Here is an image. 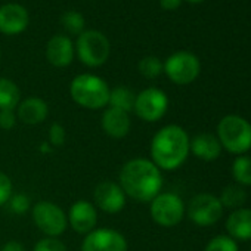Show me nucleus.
Segmentation results:
<instances>
[{
    "label": "nucleus",
    "instance_id": "f257e3e1",
    "mask_svg": "<svg viewBox=\"0 0 251 251\" xmlns=\"http://www.w3.org/2000/svg\"><path fill=\"white\" fill-rule=\"evenodd\" d=\"M118 185L136 202H151L163 189L161 170L148 158L126 161L118 173Z\"/></svg>",
    "mask_w": 251,
    "mask_h": 251
},
{
    "label": "nucleus",
    "instance_id": "f03ea898",
    "mask_svg": "<svg viewBox=\"0 0 251 251\" xmlns=\"http://www.w3.org/2000/svg\"><path fill=\"white\" fill-rule=\"evenodd\" d=\"M189 135L177 124H167L161 127L151 141V161L166 172L179 169L189 155Z\"/></svg>",
    "mask_w": 251,
    "mask_h": 251
},
{
    "label": "nucleus",
    "instance_id": "7ed1b4c3",
    "mask_svg": "<svg viewBox=\"0 0 251 251\" xmlns=\"http://www.w3.org/2000/svg\"><path fill=\"white\" fill-rule=\"evenodd\" d=\"M217 139L227 152L244 155L251 150V123L236 114L225 115L217 124Z\"/></svg>",
    "mask_w": 251,
    "mask_h": 251
},
{
    "label": "nucleus",
    "instance_id": "20e7f679",
    "mask_svg": "<svg viewBox=\"0 0 251 251\" xmlns=\"http://www.w3.org/2000/svg\"><path fill=\"white\" fill-rule=\"evenodd\" d=\"M109 92L106 81L93 74H80L70 84V95L73 100L86 109H102L109 102Z\"/></svg>",
    "mask_w": 251,
    "mask_h": 251
},
{
    "label": "nucleus",
    "instance_id": "39448f33",
    "mask_svg": "<svg viewBox=\"0 0 251 251\" xmlns=\"http://www.w3.org/2000/svg\"><path fill=\"white\" fill-rule=\"evenodd\" d=\"M31 219L45 236H61L68 227L67 213L53 201L42 200L31 207Z\"/></svg>",
    "mask_w": 251,
    "mask_h": 251
},
{
    "label": "nucleus",
    "instance_id": "423d86ee",
    "mask_svg": "<svg viewBox=\"0 0 251 251\" xmlns=\"http://www.w3.org/2000/svg\"><path fill=\"white\" fill-rule=\"evenodd\" d=\"M185 202L175 192H160L150 202L151 219L161 227H173L179 225L185 216Z\"/></svg>",
    "mask_w": 251,
    "mask_h": 251
},
{
    "label": "nucleus",
    "instance_id": "0eeeda50",
    "mask_svg": "<svg viewBox=\"0 0 251 251\" xmlns=\"http://www.w3.org/2000/svg\"><path fill=\"white\" fill-rule=\"evenodd\" d=\"M111 46L108 39L96 30L83 31L77 40V55L87 67H100L109 58Z\"/></svg>",
    "mask_w": 251,
    "mask_h": 251
},
{
    "label": "nucleus",
    "instance_id": "6e6552de",
    "mask_svg": "<svg viewBox=\"0 0 251 251\" xmlns=\"http://www.w3.org/2000/svg\"><path fill=\"white\" fill-rule=\"evenodd\" d=\"M201 71L200 59L188 50H180L167 58L164 62V73L167 77L179 86L191 84L197 80Z\"/></svg>",
    "mask_w": 251,
    "mask_h": 251
},
{
    "label": "nucleus",
    "instance_id": "1a4fd4ad",
    "mask_svg": "<svg viewBox=\"0 0 251 251\" xmlns=\"http://www.w3.org/2000/svg\"><path fill=\"white\" fill-rule=\"evenodd\" d=\"M169 109V98L158 87H148L136 95L135 100V114L147 121L157 123L160 121Z\"/></svg>",
    "mask_w": 251,
    "mask_h": 251
},
{
    "label": "nucleus",
    "instance_id": "9d476101",
    "mask_svg": "<svg viewBox=\"0 0 251 251\" xmlns=\"http://www.w3.org/2000/svg\"><path fill=\"white\" fill-rule=\"evenodd\" d=\"M186 214L197 226H211L220 220L223 214V205L213 194H198L189 201Z\"/></svg>",
    "mask_w": 251,
    "mask_h": 251
},
{
    "label": "nucleus",
    "instance_id": "9b49d317",
    "mask_svg": "<svg viewBox=\"0 0 251 251\" xmlns=\"http://www.w3.org/2000/svg\"><path fill=\"white\" fill-rule=\"evenodd\" d=\"M129 244L126 236L109 227H96L81 242V251H127Z\"/></svg>",
    "mask_w": 251,
    "mask_h": 251
},
{
    "label": "nucleus",
    "instance_id": "f8f14e48",
    "mask_svg": "<svg viewBox=\"0 0 251 251\" xmlns=\"http://www.w3.org/2000/svg\"><path fill=\"white\" fill-rule=\"evenodd\" d=\"M126 201H127V197L117 182L103 180L98 183L93 189L95 207L106 214L120 213L126 207Z\"/></svg>",
    "mask_w": 251,
    "mask_h": 251
},
{
    "label": "nucleus",
    "instance_id": "ddd939ff",
    "mask_svg": "<svg viewBox=\"0 0 251 251\" xmlns=\"http://www.w3.org/2000/svg\"><path fill=\"white\" fill-rule=\"evenodd\" d=\"M67 219H68V226H71L74 232L80 235H87L89 232L96 229L98 208L92 201L78 200L70 207L67 213Z\"/></svg>",
    "mask_w": 251,
    "mask_h": 251
},
{
    "label": "nucleus",
    "instance_id": "4468645a",
    "mask_svg": "<svg viewBox=\"0 0 251 251\" xmlns=\"http://www.w3.org/2000/svg\"><path fill=\"white\" fill-rule=\"evenodd\" d=\"M100 127L106 136L112 139H123L129 135L132 127L130 114L121 109L108 106L103 109L100 117Z\"/></svg>",
    "mask_w": 251,
    "mask_h": 251
},
{
    "label": "nucleus",
    "instance_id": "2eb2a0df",
    "mask_svg": "<svg viewBox=\"0 0 251 251\" xmlns=\"http://www.w3.org/2000/svg\"><path fill=\"white\" fill-rule=\"evenodd\" d=\"M28 25V12L18 3L0 6V31L8 36L23 33Z\"/></svg>",
    "mask_w": 251,
    "mask_h": 251
},
{
    "label": "nucleus",
    "instance_id": "dca6fc26",
    "mask_svg": "<svg viewBox=\"0 0 251 251\" xmlns=\"http://www.w3.org/2000/svg\"><path fill=\"white\" fill-rule=\"evenodd\" d=\"M49 115V106L45 99L37 96H30L21 99L17 106V118L27 126L42 124Z\"/></svg>",
    "mask_w": 251,
    "mask_h": 251
},
{
    "label": "nucleus",
    "instance_id": "f3484780",
    "mask_svg": "<svg viewBox=\"0 0 251 251\" xmlns=\"http://www.w3.org/2000/svg\"><path fill=\"white\" fill-rule=\"evenodd\" d=\"M74 58V48L73 42L67 36H55L48 42L46 46V59L49 64L58 68L68 67Z\"/></svg>",
    "mask_w": 251,
    "mask_h": 251
},
{
    "label": "nucleus",
    "instance_id": "a211bd4d",
    "mask_svg": "<svg viewBox=\"0 0 251 251\" xmlns=\"http://www.w3.org/2000/svg\"><path fill=\"white\" fill-rule=\"evenodd\" d=\"M227 236L235 241H250L251 239V208L233 210L226 219Z\"/></svg>",
    "mask_w": 251,
    "mask_h": 251
},
{
    "label": "nucleus",
    "instance_id": "6ab92c4d",
    "mask_svg": "<svg viewBox=\"0 0 251 251\" xmlns=\"http://www.w3.org/2000/svg\"><path fill=\"white\" fill-rule=\"evenodd\" d=\"M222 145L217 139V136L211 133H200L195 138L191 139L189 151L202 161H214L222 154Z\"/></svg>",
    "mask_w": 251,
    "mask_h": 251
},
{
    "label": "nucleus",
    "instance_id": "aec40b11",
    "mask_svg": "<svg viewBox=\"0 0 251 251\" xmlns=\"http://www.w3.org/2000/svg\"><path fill=\"white\" fill-rule=\"evenodd\" d=\"M21 102V90L15 81L0 77V111L12 109L15 111Z\"/></svg>",
    "mask_w": 251,
    "mask_h": 251
},
{
    "label": "nucleus",
    "instance_id": "412c9836",
    "mask_svg": "<svg viewBox=\"0 0 251 251\" xmlns=\"http://www.w3.org/2000/svg\"><path fill=\"white\" fill-rule=\"evenodd\" d=\"M135 100H136V93L132 89L126 87V86H117V87L111 89V92H109L108 105L130 114L135 108Z\"/></svg>",
    "mask_w": 251,
    "mask_h": 251
},
{
    "label": "nucleus",
    "instance_id": "4be33fe9",
    "mask_svg": "<svg viewBox=\"0 0 251 251\" xmlns=\"http://www.w3.org/2000/svg\"><path fill=\"white\" fill-rule=\"evenodd\" d=\"M220 202L223 208H230V210H238L242 208L244 202L247 201V192L241 185H227L222 194H220Z\"/></svg>",
    "mask_w": 251,
    "mask_h": 251
},
{
    "label": "nucleus",
    "instance_id": "5701e85b",
    "mask_svg": "<svg viewBox=\"0 0 251 251\" xmlns=\"http://www.w3.org/2000/svg\"><path fill=\"white\" fill-rule=\"evenodd\" d=\"M232 176L241 186H251V157L238 155L232 164Z\"/></svg>",
    "mask_w": 251,
    "mask_h": 251
},
{
    "label": "nucleus",
    "instance_id": "b1692460",
    "mask_svg": "<svg viewBox=\"0 0 251 251\" xmlns=\"http://www.w3.org/2000/svg\"><path fill=\"white\" fill-rule=\"evenodd\" d=\"M138 70L145 78L152 80L161 75V73L164 71V64L157 56H145L139 61Z\"/></svg>",
    "mask_w": 251,
    "mask_h": 251
},
{
    "label": "nucleus",
    "instance_id": "393cba45",
    "mask_svg": "<svg viewBox=\"0 0 251 251\" xmlns=\"http://www.w3.org/2000/svg\"><path fill=\"white\" fill-rule=\"evenodd\" d=\"M61 24L62 27L70 33V34H81L84 30V18L81 14L68 11L61 17Z\"/></svg>",
    "mask_w": 251,
    "mask_h": 251
},
{
    "label": "nucleus",
    "instance_id": "a878e982",
    "mask_svg": "<svg viewBox=\"0 0 251 251\" xmlns=\"http://www.w3.org/2000/svg\"><path fill=\"white\" fill-rule=\"evenodd\" d=\"M204 251H238V244L227 235H217L205 245Z\"/></svg>",
    "mask_w": 251,
    "mask_h": 251
},
{
    "label": "nucleus",
    "instance_id": "bb28decb",
    "mask_svg": "<svg viewBox=\"0 0 251 251\" xmlns=\"http://www.w3.org/2000/svg\"><path fill=\"white\" fill-rule=\"evenodd\" d=\"M33 251H68V250L67 245L59 238L45 236L34 244Z\"/></svg>",
    "mask_w": 251,
    "mask_h": 251
},
{
    "label": "nucleus",
    "instance_id": "cd10ccee",
    "mask_svg": "<svg viewBox=\"0 0 251 251\" xmlns=\"http://www.w3.org/2000/svg\"><path fill=\"white\" fill-rule=\"evenodd\" d=\"M9 208L12 213L21 216L24 213H27L30 208H31V200L28 195L25 194H14L9 200Z\"/></svg>",
    "mask_w": 251,
    "mask_h": 251
},
{
    "label": "nucleus",
    "instance_id": "c85d7f7f",
    "mask_svg": "<svg viewBox=\"0 0 251 251\" xmlns=\"http://www.w3.org/2000/svg\"><path fill=\"white\" fill-rule=\"evenodd\" d=\"M67 141V132L61 123H52L49 127V144L52 148H59Z\"/></svg>",
    "mask_w": 251,
    "mask_h": 251
},
{
    "label": "nucleus",
    "instance_id": "c756f323",
    "mask_svg": "<svg viewBox=\"0 0 251 251\" xmlns=\"http://www.w3.org/2000/svg\"><path fill=\"white\" fill-rule=\"evenodd\" d=\"M12 195H14V183L11 177L5 172H0V207L8 204Z\"/></svg>",
    "mask_w": 251,
    "mask_h": 251
},
{
    "label": "nucleus",
    "instance_id": "7c9ffc66",
    "mask_svg": "<svg viewBox=\"0 0 251 251\" xmlns=\"http://www.w3.org/2000/svg\"><path fill=\"white\" fill-rule=\"evenodd\" d=\"M17 112L12 109H3L0 111V129L3 130H11L17 126Z\"/></svg>",
    "mask_w": 251,
    "mask_h": 251
},
{
    "label": "nucleus",
    "instance_id": "2f4dec72",
    "mask_svg": "<svg viewBox=\"0 0 251 251\" xmlns=\"http://www.w3.org/2000/svg\"><path fill=\"white\" fill-rule=\"evenodd\" d=\"M0 251H25L24 245L20 242V241H8L2 245V248H0Z\"/></svg>",
    "mask_w": 251,
    "mask_h": 251
},
{
    "label": "nucleus",
    "instance_id": "473e14b6",
    "mask_svg": "<svg viewBox=\"0 0 251 251\" xmlns=\"http://www.w3.org/2000/svg\"><path fill=\"white\" fill-rule=\"evenodd\" d=\"M182 3V0H160V5L166 11H176Z\"/></svg>",
    "mask_w": 251,
    "mask_h": 251
},
{
    "label": "nucleus",
    "instance_id": "72a5a7b5",
    "mask_svg": "<svg viewBox=\"0 0 251 251\" xmlns=\"http://www.w3.org/2000/svg\"><path fill=\"white\" fill-rule=\"evenodd\" d=\"M52 150H53V148L50 147L49 142H43V144L40 145V151H42V152H50Z\"/></svg>",
    "mask_w": 251,
    "mask_h": 251
},
{
    "label": "nucleus",
    "instance_id": "f704fd0d",
    "mask_svg": "<svg viewBox=\"0 0 251 251\" xmlns=\"http://www.w3.org/2000/svg\"><path fill=\"white\" fill-rule=\"evenodd\" d=\"M188 2H192V3H200V2H202V0H188Z\"/></svg>",
    "mask_w": 251,
    "mask_h": 251
},
{
    "label": "nucleus",
    "instance_id": "c9c22d12",
    "mask_svg": "<svg viewBox=\"0 0 251 251\" xmlns=\"http://www.w3.org/2000/svg\"><path fill=\"white\" fill-rule=\"evenodd\" d=\"M0 61H2V50H0Z\"/></svg>",
    "mask_w": 251,
    "mask_h": 251
},
{
    "label": "nucleus",
    "instance_id": "e433bc0d",
    "mask_svg": "<svg viewBox=\"0 0 251 251\" xmlns=\"http://www.w3.org/2000/svg\"><path fill=\"white\" fill-rule=\"evenodd\" d=\"M250 251H251V250H250Z\"/></svg>",
    "mask_w": 251,
    "mask_h": 251
}]
</instances>
